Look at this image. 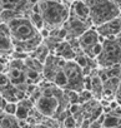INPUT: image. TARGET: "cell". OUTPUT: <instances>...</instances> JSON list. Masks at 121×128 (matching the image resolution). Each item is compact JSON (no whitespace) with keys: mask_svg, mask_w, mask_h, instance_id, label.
<instances>
[{"mask_svg":"<svg viewBox=\"0 0 121 128\" xmlns=\"http://www.w3.org/2000/svg\"><path fill=\"white\" fill-rule=\"evenodd\" d=\"M40 14L44 19L45 28L52 30L63 26L70 16V6L64 3L40 0Z\"/></svg>","mask_w":121,"mask_h":128,"instance_id":"6da1fadb","label":"cell"},{"mask_svg":"<svg viewBox=\"0 0 121 128\" xmlns=\"http://www.w3.org/2000/svg\"><path fill=\"white\" fill-rule=\"evenodd\" d=\"M102 127L104 128H117L121 127V118L111 114H105L104 122H102Z\"/></svg>","mask_w":121,"mask_h":128,"instance_id":"5bb4252c","label":"cell"},{"mask_svg":"<svg viewBox=\"0 0 121 128\" xmlns=\"http://www.w3.org/2000/svg\"><path fill=\"white\" fill-rule=\"evenodd\" d=\"M16 109H18L16 102H6V104L4 106V112L5 114H9V116H15Z\"/></svg>","mask_w":121,"mask_h":128,"instance_id":"d6986e66","label":"cell"},{"mask_svg":"<svg viewBox=\"0 0 121 128\" xmlns=\"http://www.w3.org/2000/svg\"><path fill=\"white\" fill-rule=\"evenodd\" d=\"M3 70H4V64L0 63V73H3Z\"/></svg>","mask_w":121,"mask_h":128,"instance_id":"4316f807","label":"cell"},{"mask_svg":"<svg viewBox=\"0 0 121 128\" xmlns=\"http://www.w3.org/2000/svg\"><path fill=\"white\" fill-rule=\"evenodd\" d=\"M25 74H26V83L28 84H35L40 80V73L36 72V70L28 69Z\"/></svg>","mask_w":121,"mask_h":128,"instance_id":"2e32d148","label":"cell"},{"mask_svg":"<svg viewBox=\"0 0 121 128\" xmlns=\"http://www.w3.org/2000/svg\"><path fill=\"white\" fill-rule=\"evenodd\" d=\"M0 97H1V92H0Z\"/></svg>","mask_w":121,"mask_h":128,"instance_id":"f1b7e54d","label":"cell"},{"mask_svg":"<svg viewBox=\"0 0 121 128\" xmlns=\"http://www.w3.org/2000/svg\"><path fill=\"white\" fill-rule=\"evenodd\" d=\"M0 128H20L15 116L3 114L0 116Z\"/></svg>","mask_w":121,"mask_h":128,"instance_id":"7c38bea8","label":"cell"},{"mask_svg":"<svg viewBox=\"0 0 121 128\" xmlns=\"http://www.w3.org/2000/svg\"><path fill=\"white\" fill-rule=\"evenodd\" d=\"M70 14L74 15L75 18L92 25L91 19H90V9L84 0H75L70 5Z\"/></svg>","mask_w":121,"mask_h":128,"instance_id":"9c48e42d","label":"cell"},{"mask_svg":"<svg viewBox=\"0 0 121 128\" xmlns=\"http://www.w3.org/2000/svg\"><path fill=\"white\" fill-rule=\"evenodd\" d=\"M38 3H40V0H28V4H29L30 6H33V5H35V4H38Z\"/></svg>","mask_w":121,"mask_h":128,"instance_id":"d4e9b609","label":"cell"},{"mask_svg":"<svg viewBox=\"0 0 121 128\" xmlns=\"http://www.w3.org/2000/svg\"><path fill=\"white\" fill-rule=\"evenodd\" d=\"M59 106L60 103L56 96H41L35 102L36 109L45 117H52L56 113Z\"/></svg>","mask_w":121,"mask_h":128,"instance_id":"5b68a950","label":"cell"},{"mask_svg":"<svg viewBox=\"0 0 121 128\" xmlns=\"http://www.w3.org/2000/svg\"><path fill=\"white\" fill-rule=\"evenodd\" d=\"M29 20H30V23L34 25V28H35L38 32L41 30L42 28H45V23H44V19H42V16H41L40 13H31V12H30Z\"/></svg>","mask_w":121,"mask_h":128,"instance_id":"9a60e30c","label":"cell"},{"mask_svg":"<svg viewBox=\"0 0 121 128\" xmlns=\"http://www.w3.org/2000/svg\"><path fill=\"white\" fill-rule=\"evenodd\" d=\"M55 54L59 58H63L65 60H74L76 56V53L74 52V49L71 48V45L69 44V42H61L59 43V45L55 49Z\"/></svg>","mask_w":121,"mask_h":128,"instance_id":"30bf717a","label":"cell"},{"mask_svg":"<svg viewBox=\"0 0 121 128\" xmlns=\"http://www.w3.org/2000/svg\"><path fill=\"white\" fill-rule=\"evenodd\" d=\"M52 83H54L56 87H59V88H65V87H68L69 79H68V76H66V73L64 72L63 68L59 69V70L56 72V74H55V77H54V79H52Z\"/></svg>","mask_w":121,"mask_h":128,"instance_id":"4fadbf2b","label":"cell"},{"mask_svg":"<svg viewBox=\"0 0 121 128\" xmlns=\"http://www.w3.org/2000/svg\"><path fill=\"white\" fill-rule=\"evenodd\" d=\"M64 26L68 30V38L73 39V38H79L81 34H84L87 29L91 28V24L85 23L70 14V16L66 20V23L64 24Z\"/></svg>","mask_w":121,"mask_h":128,"instance_id":"52a82bcc","label":"cell"},{"mask_svg":"<svg viewBox=\"0 0 121 128\" xmlns=\"http://www.w3.org/2000/svg\"><path fill=\"white\" fill-rule=\"evenodd\" d=\"M0 35H4V36H9V38H11L10 28H9V24H8V23L0 22Z\"/></svg>","mask_w":121,"mask_h":128,"instance_id":"44dd1931","label":"cell"},{"mask_svg":"<svg viewBox=\"0 0 121 128\" xmlns=\"http://www.w3.org/2000/svg\"><path fill=\"white\" fill-rule=\"evenodd\" d=\"M95 29L100 36L105 39H115L121 33V15L96 26Z\"/></svg>","mask_w":121,"mask_h":128,"instance_id":"8992f818","label":"cell"},{"mask_svg":"<svg viewBox=\"0 0 121 128\" xmlns=\"http://www.w3.org/2000/svg\"><path fill=\"white\" fill-rule=\"evenodd\" d=\"M51 2H57V3H63V0H51Z\"/></svg>","mask_w":121,"mask_h":128,"instance_id":"83f0119b","label":"cell"},{"mask_svg":"<svg viewBox=\"0 0 121 128\" xmlns=\"http://www.w3.org/2000/svg\"><path fill=\"white\" fill-rule=\"evenodd\" d=\"M9 78H10V83L14 87L20 88L21 86H26V74L24 73L23 69H16V68H10L9 73H8Z\"/></svg>","mask_w":121,"mask_h":128,"instance_id":"8fae6325","label":"cell"},{"mask_svg":"<svg viewBox=\"0 0 121 128\" xmlns=\"http://www.w3.org/2000/svg\"><path fill=\"white\" fill-rule=\"evenodd\" d=\"M8 24H9V28H10V34H11L13 44L26 42V40L34 38L39 33L34 28V25L30 23L29 18L18 16V18L13 19L11 22H9Z\"/></svg>","mask_w":121,"mask_h":128,"instance_id":"3957f363","label":"cell"},{"mask_svg":"<svg viewBox=\"0 0 121 128\" xmlns=\"http://www.w3.org/2000/svg\"><path fill=\"white\" fill-rule=\"evenodd\" d=\"M29 110H30L29 108H26V107H24V106L18 103V109H16V113H15L16 119H28Z\"/></svg>","mask_w":121,"mask_h":128,"instance_id":"ac0fdd59","label":"cell"},{"mask_svg":"<svg viewBox=\"0 0 121 128\" xmlns=\"http://www.w3.org/2000/svg\"><path fill=\"white\" fill-rule=\"evenodd\" d=\"M100 68H110L116 64H121V46L115 39H105L102 43V52L96 58Z\"/></svg>","mask_w":121,"mask_h":128,"instance_id":"277c9868","label":"cell"},{"mask_svg":"<svg viewBox=\"0 0 121 128\" xmlns=\"http://www.w3.org/2000/svg\"><path fill=\"white\" fill-rule=\"evenodd\" d=\"M74 2H75V0H63V3H64V4H66V5H69V6H70Z\"/></svg>","mask_w":121,"mask_h":128,"instance_id":"484cf974","label":"cell"},{"mask_svg":"<svg viewBox=\"0 0 121 128\" xmlns=\"http://www.w3.org/2000/svg\"><path fill=\"white\" fill-rule=\"evenodd\" d=\"M11 83H10V78L8 74L5 73H0V89H3V88H6L9 87Z\"/></svg>","mask_w":121,"mask_h":128,"instance_id":"ffe728a7","label":"cell"},{"mask_svg":"<svg viewBox=\"0 0 121 128\" xmlns=\"http://www.w3.org/2000/svg\"><path fill=\"white\" fill-rule=\"evenodd\" d=\"M78 40H79V44H80V48H81L82 53H86V52H89L96 43L100 42V35H99V33L96 32L95 28H90V29H87L84 34H81V35L78 38Z\"/></svg>","mask_w":121,"mask_h":128,"instance_id":"ba28073f","label":"cell"},{"mask_svg":"<svg viewBox=\"0 0 121 128\" xmlns=\"http://www.w3.org/2000/svg\"><path fill=\"white\" fill-rule=\"evenodd\" d=\"M78 110H79V104H71V107H70V112H71L73 114H75Z\"/></svg>","mask_w":121,"mask_h":128,"instance_id":"cb8c5ba5","label":"cell"},{"mask_svg":"<svg viewBox=\"0 0 121 128\" xmlns=\"http://www.w3.org/2000/svg\"><path fill=\"white\" fill-rule=\"evenodd\" d=\"M39 34H40V36L42 38V40H44V39H47V38L50 36V29L42 28L41 30H39Z\"/></svg>","mask_w":121,"mask_h":128,"instance_id":"603a6c76","label":"cell"},{"mask_svg":"<svg viewBox=\"0 0 121 128\" xmlns=\"http://www.w3.org/2000/svg\"><path fill=\"white\" fill-rule=\"evenodd\" d=\"M14 48L13 40L9 36H4V35H0V49L1 50H11Z\"/></svg>","mask_w":121,"mask_h":128,"instance_id":"e0dca14e","label":"cell"},{"mask_svg":"<svg viewBox=\"0 0 121 128\" xmlns=\"http://www.w3.org/2000/svg\"><path fill=\"white\" fill-rule=\"evenodd\" d=\"M75 124H76V120L71 116H69L64 119V127L65 128H75Z\"/></svg>","mask_w":121,"mask_h":128,"instance_id":"7402d4cb","label":"cell"},{"mask_svg":"<svg viewBox=\"0 0 121 128\" xmlns=\"http://www.w3.org/2000/svg\"><path fill=\"white\" fill-rule=\"evenodd\" d=\"M84 2L90 9V19L95 26L120 16V10L114 2L109 0H84Z\"/></svg>","mask_w":121,"mask_h":128,"instance_id":"7a4b0ae2","label":"cell"}]
</instances>
